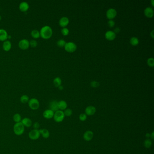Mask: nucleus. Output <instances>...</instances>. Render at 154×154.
<instances>
[{"label": "nucleus", "mask_w": 154, "mask_h": 154, "mask_svg": "<svg viewBox=\"0 0 154 154\" xmlns=\"http://www.w3.org/2000/svg\"><path fill=\"white\" fill-rule=\"evenodd\" d=\"M11 47H12L11 43L9 40H7L3 42L2 48L4 51H5L6 52H8L11 49Z\"/></svg>", "instance_id": "nucleus-19"}, {"label": "nucleus", "mask_w": 154, "mask_h": 154, "mask_svg": "<svg viewBox=\"0 0 154 154\" xmlns=\"http://www.w3.org/2000/svg\"><path fill=\"white\" fill-rule=\"evenodd\" d=\"M53 84L56 87H58L62 84V80L59 77H57L53 80Z\"/></svg>", "instance_id": "nucleus-22"}, {"label": "nucleus", "mask_w": 154, "mask_h": 154, "mask_svg": "<svg viewBox=\"0 0 154 154\" xmlns=\"http://www.w3.org/2000/svg\"><path fill=\"white\" fill-rule=\"evenodd\" d=\"M66 44V42L63 39H59V40H58L57 43V45L60 47H64Z\"/></svg>", "instance_id": "nucleus-28"}, {"label": "nucleus", "mask_w": 154, "mask_h": 154, "mask_svg": "<svg viewBox=\"0 0 154 154\" xmlns=\"http://www.w3.org/2000/svg\"><path fill=\"white\" fill-rule=\"evenodd\" d=\"M29 8V4L25 1H23L20 4L19 9L22 12H26Z\"/></svg>", "instance_id": "nucleus-17"}, {"label": "nucleus", "mask_w": 154, "mask_h": 154, "mask_svg": "<svg viewBox=\"0 0 154 154\" xmlns=\"http://www.w3.org/2000/svg\"><path fill=\"white\" fill-rule=\"evenodd\" d=\"M58 88L59 89H60L61 90H62L63 89V87L62 85H61L60 86H59Z\"/></svg>", "instance_id": "nucleus-40"}, {"label": "nucleus", "mask_w": 154, "mask_h": 154, "mask_svg": "<svg viewBox=\"0 0 154 154\" xmlns=\"http://www.w3.org/2000/svg\"><path fill=\"white\" fill-rule=\"evenodd\" d=\"M120 29H119V28H116L115 29H114V33H115V34H118V33H119V32H120Z\"/></svg>", "instance_id": "nucleus-37"}, {"label": "nucleus", "mask_w": 154, "mask_h": 154, "mask_svg": "<svg viewBox=\"0 0 154 154\" xmlns=\"http://www.w3.org/2000/svg\"><path fill=\"white\" fill-rule=\"evenodd\" d=\"M109 26L110 28H112L115 25V22L113 20H110L108 22Z\"/></svg>", "instance_id": "nucleus-35"}, {"label": "nucleus", "mask_w": 154, "mask_h": 154, "mask_svg": "<svg viewBox=\"0 0 154 154\" xmlns=\"http://www.w3.org/2000/svg\"><path fill=\"white\" fill-rule=\"evenodd\" d=\"M1 16H0V21H1Z\"/></svg>", "instance_id": "nucleus-43"}, {"label": "nucleus", "mask_w": 154, "mask_h": 154, "mask_svg": "<svg viewBox=\"0 0 154 154\" xmlns=\"http://www.w3.org/2000/svg\"><path fill=\"white\" fill-rule=\"evenodd\" d=\"M94 133L91 131H87L84 134V139L86 141H91L93 138Z\"/></svg>", "instance_id": "nucleus-9"}, {"label": "nucleus", "mask_w": 154, "mask_h": 154, "mask_svg": "<svg viewBox=\"0 0 154 154\" xmlns=\"http://www.w3.org/2000/svg\"><path fill=\"white\" fill-rule=\"evenodd\" d=\"M40 124L38 122H35L33 124V128L34 129H36V130H39L40 128Z\"/></svg>", "instance_id": "nucleus-36"}, {"label": "nucleus", "mask_w": 154, "mask_h": 154, "mask_svg": "<svg viewBox=\"0 0 154 154\" xmlns=\"http://www.w3.org/2000/svg\"><path fill=\"white\" fill-rule=\"evenodd\" d=\"M154 132H152V134H151V138L153 140L154 139Z\"/></svg>", "instance_id": "nucleus-39"}, {"label": "nucleus", "mask_w": 154, "mask_h": 154, "mask_svg": "<svg viewBox=\"0 0 154 154\" xmlns=\"http://www.w3.org/2000/svg\"><path fill=\"white\" fill-rule=\"evenodd\" d=\"M96 108L93 106H89L86 107L85 110V112L86 115L92 116L96 112Z\"/></svg>", "instance_id": "nucleus-12"}, {"label": "nucleus", "mask_w": 154, "mask_h": 154, "mask_svg": "<svg viewBox=\"0 0 154 154\" xmlns=\"http://www.w3.org/2000/svg\"><path fill=\"white\" fill-rule=\"evenodd\" d=\"M151 36L153 39L154 38V31L153 30L151 33Z\"/></svg>", "instance_id": "nucleus-41"}, {"label": "nucleus", "mask_w": 154, "mask_h": 154, "mask_svg": "<svg viewBox=\"0 0 154 154\" xmlns=\"http://www.w3.org/2000/svg\"><path fill=\"white\" fill-rule=\"evenodd\" d=\"M61 33L63 35L67 36L69 34V30L66 28H63L61 30Z\"/></svg>", "instance_id": "nucleus-32"}, {"label": "nucleus", "mask_w": 154, "mask_h": 154, "mask_svg": "<svg viewBox=\"0 0 154 154\" xmlns=\"http://www.w3.org/2000/svg\"><path fill=\"white\" fill-rule=\"evenodd\" d=\"M19 47L22 50H26L29 47V41L27 39H21L18 44Z\"/></svg>", "instance_id": "nucleus-7"}, {"label": "nucleus", "mask_w": 154, "mask_h": 154, "mask_svg": "<svg viewBox=\"0 0 154 154\" xmlns=\"http://www.w3.org/2000/svg\"><path fill=\"white\" fill-rule=\"evenodd\" d=\"M38 45V42L35 40H31L29 41V46L32 47H36Z\"/></svg>", "instance_id": "nucleus-31"}, {"label": "nucleus", "mask_w": 154, "mask_h": 154, "mask_svg": "<svg viewBox=\"0 0 154 154\" xmlns=\"http://www.w3.org/2000/svg\"><path fill=\"white\" fill-rule=\"evenodd\" d=\"M50 110L55 112L59 110L58 106V102L56 100H52L49 103Z\"/></svg>", "instance_id": "nucleus-16"}, {"label": "nucleus", "mask_w": 154, "mask_h": 154, "mask_svg": "<svg viewBox=\"0 0 154 154\" xmlns=\"http://www.w3.org/2000/svg\"><path fill=\"white\" fill-rule=\"evenodd\" d=\"M64 112L65 116H67V117L71 116V115H72V111L71 109H66L64 110V112Z\"/></svg>", "instance_id": "nucleus-29"}, {"label": "nucleus", "mask_w": 154, "mask_h": 154, "mask_svg": "<svg viewBox=\"0 0 154 154\" xmlns=\"http://www.w3.org/2000/svg\"><path fill=\"white\" fill-rule=\"evenodd\" d=\"M130 42L131 44L134 46H135L138 44L139 41L137 38L135 37H133L131 38L130 40Z\"/></svg>", "instance_id": "nucleus-24"}, {"label": "nucleus", "mask_w": 154, "mask_h": 154, "mask_svg": "<svg viewBox=\"0 0 154 154\" xmlns=\"http://www.w3.org/2000/svg\"></svg>", "instance_id": "nucleus-44"}, {"label": "nucleus", "mask_w": 154, "mask_h": 154, "mask_svg": "<svg viewBox=\"0 0 154 154\" xmlns=\"http://www.w3.org/2000/svg\"><path fill=\"white\" fill-rule=\"evenodd\" d=\"M39 130L40 135H42L43 137L44 138H47L49 137V132L47 129H45V128L41 129H39Z\"/></svg>", "instance_id": "nucleus-20"}, {"label": "nucleus", "mask_w": 154, "mask_h": 154, "mask_svg": "<svg viewBox=\"0 0 154 154\" xmlns=\"http://www.w3.org/2000/svg\"><path fill=\"white\" fill-rule=\"evenodd\" d=\"M152 140L150 139H146L144 142V146L146 148H149L152 146Z\"/></svg>", "instance_id": "nucleus-27"}, {"label": "nucleus", "mask_w": 154, "mask_h": 154, "mask_svg": "<svg viewBox=\"0 0 154 154\" xmlns=\"http://www.w3.org/2000/svg\"><path fill=\"white\" fill-rule=\"evenodd\" d=\"M13 120L16 123H20L22 120L21 115L19 113H16L13 116Z\"/></svg>", "instance_id": "nucleus-25"}, {"label": "nucleus", "mask_w": 154, "mask_h": 154, "mask_svg": "<svg viewBox=\"0 0 154 154\" xmlns=\"http://www.w3.org/2000/svg\"><path fill=\"white\" fill-rule=\"evenodd\" d=\"M146 138H147V139H149V137H151V134L149 133H146Z\"/></svg>", "instance_id": "nucleus-38"}, {"label": "nucleus", "mask_w": 154, "mask_h": 154, "mask_svg": "<svg viewBox=\"0 0 154 154\" xmlns=\"http://www.w3.org/2000/svg\"><path fill=\"white\" fill-rule=\"evenodd\" d=\"M90 85L92 87L97 88L99 86V83L98 81H93L90 83Z\"/></svg>", "instance_id": "nucleus-33"}, {"label": "nucleus", "mask_w": 154, "mask_h": 154, "mask_svg": "<svg viewBox=\"0 0 154 154\" xmlns=\"http://www.w3.org/2000/svg\"><path fill=\"white\" fill-rule=\"evenodd\" d=\"M58 106L59 110H65L66 109V108L67 107V104L66 102L64 100H61L60 101L58 102Z\"/></svg>", "instance_id": "nucleus-21"}, {"label": "nucleus", "mask_w": 154, "mask_h": 154, "mask_svg": "<svg viewBox=\"0 0 154 154\" xmlns=\"http://www.w3.org/2000/svg\"><path fill=\"white\" fill-rule=\"evenodd\" d=\"M147 64L150 67H153L154 66V59L153 58H149L147 60Z\"/></svg>", "instance_id": "nucleus-30"}, {"label": "nucleus", "mask_w": 154, "mask_h": 154, "mask_svg": "<svg viewBox=\"0 0 154 154\" xmlns=\"http://www.w3.org/2000/svg\"><path fill=\"white\" fill-rule=\"evenodd\" d=\"M8 34L7 31L5 29H0V41H5L8 39Z\"/></svg>", "instance_id": "nucleus-11"}, {"label": "nucleus", "mask_w": 154, "mask_h": 154, "mask_svg": "<svg viewBox=\"0 0 154 154\" xmlns=\"http://www.w3.org/2000/svg\"><path fill=\"white\" fill-rule=\"evenodd\" d=\"M79 119L81 121L84 122L87 119V115L86 113H81L79 116Z\"/></svg>", "instance_id": "nucleus-34"}, {"label": "nucleus", "mask_w": 154, "mask_h": 154, "mask_svg": "<svg viewBox=\"0 0 154 154\" xmlns=\"http://www.w3.org/2000/svg\"><path fill=\"white\" fill-rule=\"evenodd\" d=\"M39 32L40 37L45 39H50L52 36L53 33L52 29L48 25L43 26Z\"/></svg>", "instance_id": "nucleus-1"}, {"label": "nucleus", "mask_w": 154, "mask_h": 154, "mask_svg": "<svg viewBox=\"0 0 154 154\" xmlns=\"http://www.w3.org/2000/svg\"><path fill=\"white\" fill-rule=\"evenodd\" d=\"M28 103L29 107L33 110H38L40 106L39 101L36 98H32L29 99Z\"/></svg>", "instance_id": "nucleus-3"}, {"label": "nucleus", "mask_w": 154, "mask_h": 154, "mask_svg": "<svg viewBox=\"0 0 154 154\" xmlns=\"http://www.w3.org/2000/svg\"><path fill=\"white\" fill-rule=\"evenodd\" d=\"M64 48L66 52L72 53L76 51V50L77 49V46L73 42H68L66 43L64 46Z\"/></svg>", "instance_id": "nucleus-5"}, {"label": "nucleus", "mask_w": 154, "mask_h": 154, "mask_svg": "<svg viewBox=\"0 0 154 154\" xmlns=\"http://www.w3.org/2000/svg\"><path fill=\"white\" fill-rule=\"evenodd\" d=\"M54 114V112L52 111V110L49 109V110H45L44 112H43V115L45 118L50 119L53 118Z\"/></svg>", "instance_id": "nucleus-10"}, {"label": "nucleus", "mask_w": 154, "mask_h": 154, "mask_svg": "<svg viewBox=\"0 0 154 154\" xmlns=\"http://www.w3.org/2000/svg\"><path fill=\"white\" fill-rule=\"evenodd\" d=\"M144 14L146 17L151 18L154 16V11L152 8L148 7L144 10Z\"/></svg>", "instance_id": "nucleus-15"}, {"label": "nucleus", "mask_w": 154, "mask_h": 154, "mask_svg": "<svg viewBox=\"0 0 154 154\" xmlns=\"http://www.w3.org/2000/svg\"><path fill=\"white\" fill-rule=\"evenodd\" d=\"M105 37L108 40L112 41L116 38V34L112 31H108L106 32Z\"/></svg>", "instance_id": "nucleus-13"}, {"label": "nucleus", "mask_w": 154, "mask_h": 154, "mask_svg": "<svg viewBox=\"0 0 154 154\" xmlns=\"http://www.w3.org/2000/svg\"><path fill=\"white\" fill-rule=\"evenodd\" d=\"M65 116L63 111L62 110H58L54 112L53 118L56 122L60 123L63 122L65 118Z\"/></svg>", "instance_id": "nucleus-4"}, {"label": "nucleus", "mask_w": 154, "mask_h": 154, "mask_svg": "<svg viewBox=\"0 0 154 154\" xmlns=\"http://www.w3.org/2000/svg\"><path fill=\"white\" fill-rule=\"evenodd\" d=\"M69 23V19L66 17H63L60 19L59 21V24L60 26L63 28H65L66 26L68 25Z\"/></svg>", "instance_id": "nucleus-14"}, {"label": "nucleus", "mask_w": 154, "mask_h": 154, "mask_svg": "<svg viewBox=\"0 0 154 154\" xmlns=\"http://www.w3.org/2000/svg\"><path fill=\"white\" fill-rule=\"evenodd\" d=\"M29 96L27 95H23L21 96L20 99V101L22 104H26L29 102Z\"/></svg>", "instance_id": "nucleus-26"}, {"label": "nucleus", "mask_w": 154, "mask_h": 154, "mask_svg": "<svg viewBox=\"0 0 154 154\" xmlns=\"http://www.w3.org/2000/svg\"><path fill=\"white\" fill-rule=\"evenodd\" d=\"M40 136V133L39 130L33 129L29 132V137L32 140H36L39 138Z\"/></svg>", "instance_id": "nucleus-6"}, {"label": "nucleus", "mask_w": 154, "mask_h": 154, "mask_svg": "<svg viewBox=\"0 0 154 154\" xmlns=\"http://www.w3.org/2000/svg\"><path fill=\"white\" fill-rule=\"evenodd\" d=\"M152 3V6H154V0H152V1H151Z\"/></svg>", "instance_id": "nucleus-42"}, {"label": "nucleus", "mask_w": 154, "mask_h": 154, "mask_svg": "<svg viewBox=\"0 0 154 154\" xmlns=\"http://www.w3.org/2000/svg\"><path fill=\"white\" fill-rule=\"evenodd\" d=\"M117 12L116 10L113 8H110L107 11L106 16L110 20H112L117 16Z\"/></svg>", "instance_id": "nucleus-8"}, {"label": "nucleus", "mask_w": 154, "mask_h": 154, "mask_svg": "<svg viewBox=\"0 0 154 154\" xmlns=\"http://www.w3.org/2000/svg\"><path fill=\"white\" fill-rule=\"evenodd\" d=\"M31 35L32 37L34 38L35 39H38L40 37V32L38 30L34 29L31 32Z\"/></svg>", "instance_id": "nucleus-23"}, {"label": "nucleus", "mask_w": 154, "mask_h": 154, "mask_svg": "<svg viewBox=\"0 0 154 154\" xmlns=\"http://www.w3.org/2000/svg\"><path fill=\"white\" fill-rule=\"evenodd\" d=\"M14 132L17 136H21L24 132V127L21 122L16 123L13 127Z\"/></svg>", "instance_id": "nucleus-2"}, {"label": "nucleus", "mask_w": 154, "mask_h": 154, "mask_svg": "<svg viewBox=\"0 0 154 154\" xmlns=\"http://www.w3.org/2000/svg\"><path fill=\"white\" fill-rule=\"evenodd\" d=\"M21 122L24 127H26L27 128H29L33 125L32 121L28 118H25L22 119Z\"/></svg>", "instance_id": "nucleus-18"}]
</instances>
